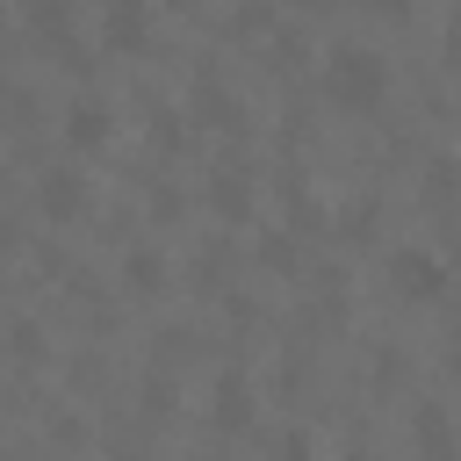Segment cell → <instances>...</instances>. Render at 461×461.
I'll use <instances>...</instances> for the list:
<instances>
[{
  "instance_id": "cell-1",
  "label": "cell",
  "mask_w": 461,
  "mask_h": 461,
  "mask_svg": "<svg viewBox=\"0 0 461 461\" xmlns=\"http://www.w3.org/2000/svg\"><path fill=\"white\" fill-rule=\"evenodd\" d=\"M324 101L346 108V115H375L389 101V58L367 50V43H339L324 58Z\"/></svg>"
},
{
  "instance_id": "cell-2",
  "label": "cell",
  "mask_w": 461,
  "mask_h": 461,
  "mask_svg": "<svg viewBox=\"0 0 461 461\" xmlns=\"http://www.w3.org/2000/svg\"><path fill=\"white\" fill-rule=\"evenodd\" d=\"M389 281H396L403 303H439V295H447V259L425 252V245H403V252L389 259Z\"/></svg>"
},
{
  "instance_id": "cell-3",
  "label": "cell",
  "mask_w": 461,
  "mask_h": 461,
  "mask_svg": "<svg viewBox=\"0 0 461 461\" xmlns=\"http://www.w3.org/2000/svg\"><path fill=\"white\" fill-rule=\"evenodd\" d=\"M101 50L108 58H144L151 50V7L144 0H108L101 7Z\"/></svg>"
},
{
  "instance_id": "cell-4",
  "label": "cell",
  "mask_w": 461,
  "mask_h": 461,
  "mask_svg": "<svg viewBox=\"0 0 461 461\" xmlns=\"http://www.w3.org/2000/svg\"><path fill=\"white\" fill-rule=\"evenodd\" d=\"M108 137H115V108L94 101V94H79V101L65 108V144L94 158V151H108Z\"/></svg>"
},
{
  "instance_id": "cell-5",
  "label": "cell",
  "mask_w": 461,
  "mask_h": 461,
  "mask_svg": "<svg viewBox=\"0 0 461 461\" xmlns=\"http://www.w3.org/2000/svg\"><path fill=\"white\" fill-rule=\"evenodd\" d=\"M36 209H43L50 223H72V216L86 209V180H79V173H43V180H36Z\"/></svg>"
},
{
  "instance_id": "cell-6",
  "label": "cell",
  "mask_w": 461,
  "mask_h": 461,
  "mask_svg": "<svg viewBox=\"0 0 461 461\" xmlns=\"http://www.w3.org/2000/svg\"><path fill=\"white\" fill-rule=\"evenodd\" d=\"M209 418H216L223 432H245V425H252V389H245L238 375H223V382H216V403H209Z\"/></svg>"
},
{
  "instance_id": "cell-7",
  "label": "cell",
  "mask_w": 461,
  "mask_h": 461,
  "mask_svg": "<svg viewBox=\"0 0 461 461\" xmlns=\"http://www.w3.org/2000/svg\"><path fill=\"white\" fill-rule=\"evenodd\" d=\"M209 202H216V216H245V209H252V180H245L238 166H216V180H209Z\"/></svg>"
},
{
  "instance_id": "cell-8",
  "label": "cell",
  "mask_w": 461,
  "mask_h": 461,
  "mask_svg": "<svg viewBox=\"0 0 461 461\" xmlns=\"http://www.w3.org/2000/svg\"><path fill=\"white\" fill-rule=\"evenodd\" d=\"M122 274H130V288H137V295H158V288H166V259H158V252H144V245L122 259Z\"/></svg>"
},
{
  "instance_id": "cell-9",
  "label": "cell",
  "mask_w": 461,
  "mask_h": 461,
  "mask_svg": "<svg viewBox=\"0 0 461 461\" xmlns=\"http://www.w3.org/2000/svg\"><path fill=\"white\" fill-rule=\"evenodd\" d=\"M194 101H202V122L238 130V101H230V94H216V79H202V86H194Z\"/></svg>"
},
{
  "instance_id": "cell-10",
  "label": "cell",
  "mask_w": 461,
  "mask_h": 461,
  "mask_svg": "<svg viewBox=\"0 0 461 461\" xmlns=\"http://www.w3.org/2000/svg\"><path fill=\"white\" fill-rule=\"evenodd\" d=\"M447 194H454V158H432V166H425V202L447 209Z\"/></svg>"
},
{
  "instance_id": "cell-11",
  "label": "cell",
  "mask_w": 461,
  "mask_h": 461,
  "mask_svg": "<svg viewBox=\"0 0 461 461\" xmlns=\"http://www.w3.org/2000/svg\"><path fill=\"white\" fill-rule=\"evenodd\" d=\"M7 339H14V360H22V367H36V360H43V331H36V324H14Z\"/></svg>"
},
{
  "instance_id": "cell-12",
  "label": "cell",
  "mask_w": 461,
  "mask_h": 461,
  "mask_svg": "<svg viewBox=\"0 0 461 461\" xmlns=\"http://www.w3.org/2000/svg\"><path fill=\"white\" fill-rule=\"evenodd\" d=\"M418 447L425 454H447V418L439 411H418Z\"/></svg>"
},
{
  "instance_id": "cell-13",
  "label": "cell",
  "mask_w": 461,
  "mask_h": 461,
  "mask_svg": "<svg viewBox=\"0 0 461 461\" xmlns=\"http://www.w3.org/2000/svg\"><path fill=\"white\" fill-rule=\"evenodd\" d=\"M29 14H36V29H43V36H50V29H65V0H36Z\"/></svg>"
},
{
  "instance_id": "cell-14",
  "label": "cell",
  "mask_w": 461,
  "mask_h": 461,
  "mask_svg": "<svg viewBox=\"0 0 461 461\" xmlns=\"http://www.w3.org/2000/svg\"><path fill=\"white\" fill-rule=\"evenodd\" d=\"M360 7H367V14H382V22H403L418 0H360Z\"/></svg>"
},
{
  "instance_id": "cell-15",
  "label": "cell",
  "mask_w": 461,
  "mask_h": 461,
  "mask_svg": "<svg viewBox=\"0 0 461 461\" xmlns=\"http://www.w3.org/2000/svg\"><path fill=\"white\" fill-rule=\"evenodd\" d=\"M295 7H310V14H324V7H339V0H295Z\"/></svg>"
},
{
  "instance_id": "cell-16",
  "label": "cell",
  "mask_w": 461,
  "mask_h": 461,
  "mask_svg": "<svg viewBox=\"0 0 461 461\" xmlns=\"http://www.w3.org/2000/svg\"><path fill=\"white\" fill-rule=\"evenodd\" d=\"M0 22H7V0H0Z\"/></svg>"
}]
</instances>
